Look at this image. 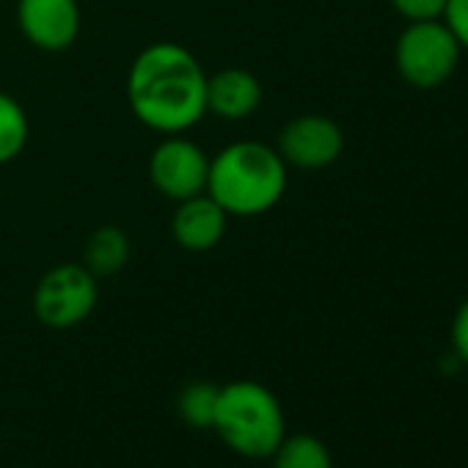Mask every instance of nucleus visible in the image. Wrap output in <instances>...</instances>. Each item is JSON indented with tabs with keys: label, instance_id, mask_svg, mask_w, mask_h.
Masks as SVG:
<instances>
[{
	"label": "nucleus",
	"instance_id": "obj_11",
	"mask_svg": "<svg viewBox=\"0 0 468 468\" xmlns=\"http://www.w3.org/2000/svg\"><path fill=\"white\" fill-rule=\"evenodd\" d=\"M130 257H133V243L127 238V231L113 223H102L86 238L80 265L97 279H111L127 268Z\"/></svg>",
	"mask_w": 468,
	"mask_h": 468
},
{
	"label": "nucleus",
	"instance_id": "obj_10",
	"mask_svg": "<svg viewBox=\"0 0 468 468\" xmlns=\"http://www.w3.org/2000/svg\"><path fill=\"white\" fill-rule=\"evenodd\" d=\"M262 105V83L251 69L226 67L207 75V113L223 122L251 119Z\"/></svg>",
	"mask_w": 468,
	"mask_h": 468
},
{
	"label": "nucleus",
	"instance_id": "obj_6",
	"mask_svg": "<svg viewBox=\"0 0 468 468\" xmlns=\"http://www.w3.org/2000/svg\"><path fill=\"white\" fill-rule=\"evenodd\" d=\"M209 154L185 135H165L149 154V182L168 201H185L207 190Z\"/></svg>",
	"mask_w": 468,
	"mask_h": 468
},
{
	"label": "nucleus",
	"instance_id": "obj_16",
	"mask_svg": "<svg viewBox=\"0 0 468 468\" xmlns=\"http://www.w3.org/2000/svg\"><path fill=\"white\" fill-rule=\"evenodd\" d=\"M443 23L454 34L463 50H468V0H446Z\"/></svg>",
	"mask_w": 468,
	"mask_h": 468
},
{
	"label": "nucleus",
	"instance_id": "obj_2",
	"mask_svg": "<svg viewBox=\"0 0 468 468\" xmlns=\"http://www.w3.org/2000/svg\"><path fill=\"white\" fill-rule=\"evenodd\" d=\"M287 163L262 141H234L209 157L207 196L231 218L271 212L287 193Z\"/></svg>",
	"mask_w": 468,
	"mask_h": 468
},
{
	"label": "nucleus",
	"instance_id": "obj_7",
	"mask_svg": "<svg viewBox=\"0 0 468 468\" xmlns=\"http://www.w3.org/2000/svg\"><path fill=\"white\" fill-rule=\"evenodd\" d=\"M345 149L342 127L323 113H303L287 122L279 133L276 152L282 160L301 171H320L339 160Z\"/></svg>",
	"mask_w": 468,
	"mask_h": 468
},
{
	"label": "nucleus",
	"instance_id": "obj_1",
	"mask_svg": "<svg viewBox=\"0 0 468 468\" xmlns=\"http://www.w3.org/2000/svg\"><path fill=\"white\" fill-rule=\"evenodd\" d=\"M124 94L133 116L160 135H182L207 116V72L176 42L146 45L130 64Z\"/></svg>",
	"mask_w": 468,
	"mask_h": 468
},
{
	"label": "nucleus",
	"instance_id": "obj_5",
	"mask_svg": "<svg viewBox=\"0 0 468 468\" xmlns=\"http://www.w3.org/2000/svg\"><path fill=\"white\" fill-rule=\"evenodd\" d=\"M100 279L80 262H61L42 273L34 290V314L45 328L69 331L89 320L100 301Z\"/></svg>",
	"mask_w": 468,
	"mask_h": 468
},
{
	"label": "nucleus",
	"instance_id": "obj_17",
	"mask_svg": "<svg viewBox=\"0 0 468 468\" xmlns=\"http://www.w3.org/2000/svg\"><path fill=\"white\" fill-rule=\"evenodd\" d=\"M452 350L457 361L468 367V301L457 309L452 320Z\"/></svg>",
	"mask_w": 468,
	"mask_h": 468
},
{
	"label": "nucleus",
	"instance_id": "obj_4",
	"mask_svg": "<svg viewBox=\"0 0 468 468\" xmlns=\"http://www.w3.org/2000/svg\"><path fill=\"white\" fill-rule=\"evenodd\" d=\"M460 42L441 20L410 23L394 48V61L399 78L413 89L443 86L460 61Z\"/></svg>",
	"mask_w": 468,
	"mask_h": 468
},
{
	"label": "nucleus",
	"instance_id": "obj_3",
	"mask_svg": "<svg viewBox=\"0 0 468 468\" xmlns=\"http://www.w3.org/2000/svg\"><path fill=\"white\" fill-rule=\"evenodd\" d=\"M212 430L231 452L268 460L287 435V419L279 397L268 386L234 380L220 386Z\"/></svg>",
	"mask_w": 468,
	"mask_h": 468
},
{
	"label": "nucleus",
	"instance_id": "obj_13",
	"mask_svg": "<svg viewBox=\"0 0 468 468\" xmlns=\"http://www.w3.org/2000/svg\"><path fill=\"white\" fill-rule=\"evenodd\" d=\"M28 135L31 124L26 108L12 94L0 91V165H6L23 154V149L28 146Z\"/></svg>",
	"mask_w": 468,
	"mask_h": 468
},
{
	"label": "nucleus",
	"instance_id": "obj_14",
	"mask_svg": "<svg viewBox=\"0 0 468 468\" xmlns=\"http://www.w3.org/2000/svg\"><path fill=\"white\" fill-rule=\"evenodd\" d=\"M218 394L220 386L209 383V380H193L187 383L179 397H176V410L179 416L190 424V427H209L212 430V419H215V408H218Z\"/></svg>",
	"mask_w": 468,
	"mask_h": 468
},
{
	"label": "nucleus",
	"instance_id": "obj_15",
	"mask_svg": "<svg viewBox=\"0 0 468 468\" xmlns=\"http://www.w3.org/2000/svg\"><path fill=\"white\" fill-rule=\"evenodd\" d=\"M391 6L408 23H424V20H441L443 17L446 0H391Z\"/></svg>",
	"mask_w": 468,
	"mask_h": 468
},
{
	"label": "nucleus",
	"instance_id": "obj_9",
	"mask_svg": "<svg viewBox=\"0 0 468 468\" xmlns=\"http://www.w3.org/2000/svg\"><path fill=\"white\" fill-rule=\"evenodd\" d=\"M168 229H171V240L182 251L207 254L223 243L229 231V215L207 193H198L193 198L176 201Z\"/></svg>",
	"mask_w": 468,
	"mask_h": 468
},
{
	"label": "nucleus",
	"instance_id": "obj_12",
	"mask_svg": "<svg viewBox=\"0 0 468 468\" xmlns=\"http://www.w3.org/2000/svg\"><path fill=\"white\" fill-rule=\"evenodd\" d=\"M271 460L273 468H334L328 446L309 432L284 435V441L271 454Z\"/></svg>",
	"mask_w": 468,
	"mask_h": 468
},
{
	"label": "nucleus",
	"instance_id": "obj_8",
	"mask_svg": "<svg viewBox=\"0 0 468 468\" xmlns=\"http://www.w3.org/2000/svg\"><path fill=\"white\" fill-rule=\"evenodd\" d=\"M78 0H17V28L42 53H64L80 37Z\"/></svg>",
	"mask_w": 468,
	"mask_h": 468
}]
</instances>
